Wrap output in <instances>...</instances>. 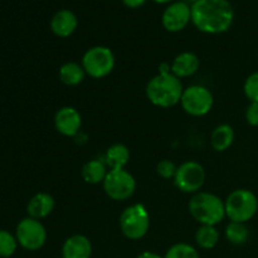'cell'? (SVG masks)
I'll use <instances>...</instances> for the list:
<instances>
[{
	"label": "cell",
	"instance_id": "28",
	"mask_svg": "<svg viewBox=\"0 0 258 258\" xmlns=\"http://www.w3.org/2000/svg\"><path fill=\"white\" fill-rule=\"evenodd\" d=\"M146 0H122L123 4L127 8H131V9H136V8H140L145 4Z\"/></svg>",
	"mask_w": 258,
	"mask_h": 258
},
{
	"label": "cell",
	"instance_id": "20",
	"mask_svg": "<svg viewBox=\"0 0 258 258\" xmlns=\"http://www.w3.org/2000/svg\"><path fill=\"white\" fill-rule=\"evenodd\" d=\"M86 72L82 64L76 62H67L59 68V80L66 86H77L85 80Z\"/></svg>",
	"mask_w": 258,
	"mask_h": 258
},
{
	"label": "cell",
	"instance_id": "19",
	"mask_svg": "<svg viewBox=\"0 0 258 258\" xmlns=\"http://www.w3.org/2000/svg\"><path fill=\"white\" fill-rule=\"evenodd\" d=\"M107 169L103 161L101 160H91L83 165L81 175L83 180L88 184H100L103 183L106 175H107Z\"/></svg>",
	"mask_w": 258,
	"mask_h": 258
},
{
	"label": "cell",
	"instance_id": "22",
	"mask_svg": "<svg viewBox=\"0 0 258 258\" xmlns=\"http://www.w3.org/2000/svg\"><path fill=\"white\" fill-rule=\"evenodd\" d=\"M226 237L232 244L241 246L244 244L249 238V231L246 223L231 222L226 228Z\"/></svg>",
	"mask_w": 258,
	"mask_h": 258
},
{
	"label": "cell",
	"instance_id": "5",
	"mask_svg": "<svg viewBox=\"0 0 258 258\" xmlns=\"http://www.w3.org/2000/svg\"><path fill=\"white\" fill-rule=\"evenodd\" d=\"M150 228V217L143 204L127 207L120 216V229L126 238L138 241L146 236Z\"/></svg>",
	"mask_w": 258,
	"mask_h": 258
},
{
	"label": "cell",
	"instance_id": "3",
	"mask_svg": "<svg viewBox=\"0 0 258 258\" xmlns=\"http://www.w3.org/2000/svg\"><path fill=\"white\" fill-rule=\"evenodd\" d=\"M189 213L202 226H217L226 217V207L216 194L198 191L189 202Z\"/></svg>",
	"mask_w": 258,
	"mask_h": 258
},
{
	"label": "cell",
	"instance_id": "8",
	"mask_svg": "<svg viewBox=\"0 0 258 258\" xmlns=\"http://www.w3.org/2000/svg\"><path fill=\"white\" fill-rule=\"evenodd\" d=\"M214 103L213 95L204 86L194 85L185 88L181 96L180 105L188 115L202 117L212 110Z\"/></svg>",
	"mask_w": 258,
	"mask_h": 258
},
{
	"label": "cell",
	"instance_id": "10",
	"mask_svg": "<svg viewBox=\"0 0 258 258\" xmlns=\"http://www.w3.org/2000/svg\"><path fill=\"white\" fill-rule=\"evenodd\" d=\"M174 183L183 193L196 194L206 183V170L197 161H185L176 169Z\"/></svg>",
	"mask_w": 258,
	"mask_h": 258
},
{
	"label": "cell",
	"instance_id": "13",
	"mask_svg": "<svg viewBox=\"0 0 258 258\" xmlns=\"http://www.w3.org/2000/svg\"><path fill=\"white\" fill-rule=\"evenodd\" d=\"M78 19L72 10L62 9L50 19V30L59 38H67L77 29Z\"/></svg>",
	"mask_w": 258,
	"mask_h": 258
},
{
	"label": "cell",
	"instance_id": "2",
	"mask_svg": "<svg viewBox=\"0 0 258 258\" xmlns=\"http://www.w3.org/2000/svg\"><path fill=\"white\" fill-rule=\"evenodd\" d=\"M146 97L153 105L168 108L178 105L183 96L181 81L173 73L156 75L146 85Z\"/></svg>",
	"mask_w": 258,
	"mask_h": 258
},
{
	"label": "cell",
	"instance_id": "18",
	"mask_svg": "<svg viewBox=\"0 0 258 258\" xmlns=\"http://www.w3.org/2000/svg\"><path fill=\"white\" fill-rule=\"evenodd\" d=\"M105 160L110 170L125 169V165L130 160V150L123 144H113L106 151Z\"/></svg>",
	"mask_w": 258,
	"mask_h": 258
},
{
	"label": "cell",
	"instance_id": "15",
	"mask_svg": "<svg viewBox=\"0 0 258 258\" xmlns=\"http://www.w3.org/2000/svg\"><path fill=\"white\" fill-rule=\"evenodd\" d=\"M199 66H201V60L198 55L191 52H183L174 58L171 63V73L179 80L190 77L198 72Z\"/></svg>",
	"mask_w": 258,
	"mask_h": 258
},
{
	"label": "cell",
	"instance_id": "12",
	"mask_svg": "<svg viewBox=\"0 0 258 258\" xmlns=\"http://www.w3.org/2000/svg\"><path fill=\"white\" fill-rule=\"evenodd\" d=\"M55 130L63 136L72 138L77 135L82 126V117L81 113L75 107L66 106L59 108L54 116Z\"/></svg>",
	"mask_w": 258,
	"mask_h": 258
},
{
	"label": "cell",
	"instance_id": "11",
	"mask_svg": "<svg viewBox=\"0 0 258 258\" xmlns=\"http://www.w3.org/2000/svg\"><path fill=\"white\" fill-rule=\"evenodd\" d=\"M191 22V8L185 2H175L169 5L163 13L161 23L168 32L176 33L183 30Z\"/></svg>",
	"mask_w": 258,
	"mask_h": 258
},
{
	"label": "cell",
	"instance_id": "21",
	"mask_svg": "<svg viewBox=\"0 0 258 258\" xmlns=\"http://www.w3.org/2000/svg\"><path fill=\"white\" fill-rule=\"evenodd\" d=\"M196 241L199 247L204 249H212L218 244L219 232L216 226H202L196 233Z\"/></svg>",
	"mask_w": 258,
	"mask_h": 258
},
{
	"label": "cell",
	"instance_id": "24",
	"mask_svg": "<svg viewBox=\"0 0 258 258\" xmlns=\"http://www.w3.org/2000/svg\"><path fill=\"white\" fill-rule=\"evenodd\" d=\"M17 237L13 236L10 232L0 229V257L8 258L13 256L17 251Z\"/></svg>",
	"mask_w": 258,
	"mask_h": 258
},
{
	"label": "cell",
	"instance_id": "27",
	"mask_svg": "<svg viewBox=\"0 0 258 258\" xmlns=\"http://www.w3.org/2000/svg\"><path fill=\"white\" fill-rule=\"evenodd\" d=\"M246 120L251 126H258V102H251L246 111Z\"/></svg>",
	"mask_w": 258,
	"mask_h": 258
},
{
	"label": "cell",
	"instance_id": "26",
	"mask_svg": "<svg viewBox=\"0 0 258 258\" xmlns=\"http://www.w3.org/2000/svg\"><path fill=\"white\" fill-rule=\"evenodd\" d=\"M176 169H178V166L173 161L164 159V160L159 161L158 165H156V173L163 179H174L176 174Z\"/></svg>",
	"mask_w": 258,
	"mask_h": 258
},
{
	"label": "cell",
	"instance_id": "16",
	"mask_svg": "<svg viewBox=\"0 0 258 258\" xmlns=\"http://www.w3.org/2000/svg\"><path fill=\"white\" fill-rule=\"evenodd\" d=\"M54 209V199L50 194L40 191L29 201L27 206L28 216L34 219H43L49 216Z\"/></svg>",
	"mask_w": 258,
	"mask_h": 258
},
{
	"label": "cell",
	"instance_id": "4",
	"mask_svg": "<svg viewBox=\"0 0 258 258\" xmlns=\"http://www.w3.org/2000/svg\"><path fill=\"white\" fill-rule=\"evenodd\" d=\"M224 207L226 217H228L231 222L247 223L256 216L258 199L256 194L248 189H236L227 197Z\"/></svg>",
	"mask_w": 258,
	"mask_h": 258
},
{
	"label": "cell",
	"instance_id": "14",
	"mask_svg": "<svg viewBox=\"0 0 258 258\" xmlns=\"http://www.w3.org/2000/svg\"><path fill=\"white\" fill-rule=\"evenodd\" d=\"M91 254H92V244L90 239L83 234L71 236L63 244V258H90Z\"/></svg>",
	"mask_w": 258,
	"mask_h": 258
},
{
	"label": "cell",
	"instance_id": "1",
	"mask_svg": "<svg viewBox=\"0 0 258 258\" xmlns=\"http://www.w3.org/2000/svg\"><path fill=\"white\" fill-rule=\"evenodd\" d=\"M190 8L191 23L207 34H221L233 24L234 9L228 0H196Z\"/></svg>",
	"mask_w": 258,
	"mask_h": 258
},
{
	"label": "cell",
	"instance_id": "17",
	"mask_svg": "<svg viewBox=\"0 0 258 258\" xmlns=\"http://www.w3.org/2000/svg\"><path fill=\"white\" fill-rule=\"evenodd\" d=\"M234 141V130L232 126L223 123L217 126L211 135V145L218 153L228 150Z\"/></svg>",
	"mask_w": 258,
	"mask_h": 258
},
{
	"label": "cell",
	"instance_id": "9",
	"mask_svg": "<svg viewBox=\"0 0 258 258\" xmlns=\"http://www.w3.org/2000/svg\"><path fill=\"white\" fill-rule=\"evenodd\" d=\"M15 237L23 248L28 251H38L47 241V231L42 222L28 217L18 223Z\"/></svg>",
	"mask_w": 258,
	"mask_h": 258
},
{
	"label": "cell",
	"instance_id": "6",
	"mask_svg": "<svg viewBox=\"0 0 258 258\" xmlns=\"http://www.w3.org/2000/svg\"><path fill=\"white\" fill-rule=\"evenodd\" d=\"M82 67L86 75L95 80H101L110 75L115 67V54L105 45L90 48L82 57Z\"/></svg>",
	"mask_w": 258,
	"mask_h": 258
},
{
	"label": "cell",
	"instance_id": "29",
	"mask_svg": "<svg viewBox=\"0 0 258 258\" xmlns=\"http://www.w3.org/2000/svg\"><path fill=\"white\" fill-rule=\"evenodd\" d=\"M138 258H163V257H160L158 253H155V252L145 251V252H143V253L139 254Z\"/></svg>",
	"mask_w": 258,
	"mask_h": 258
},
{
	"label": "cell",
	"instance_id": "25",
	"mask_svg": "<svg viewBox=\"0 0 258 258\" xmlns=\"http://www.w3.org/2000/svg\"><path fill=\"white\" fill-rule=\"evenodd\" d=\"M244 95L251 102H258V72L252 73L244 82Z\"/></svg>",
	"mask_w": 258,
	"mask_h": 258
},
{
	"label": "cell",
	"instance_id": "7",
	"mask_svg": "<svg viewBox=\"0 0 258 258\" xmlns=\"http://www.w3.org/2000/svg\"><path fill=\"white\" fill-rule=\"evenodd\" d=\"M103 190L112 201L123 202L130 199L136 190V180L125 169H113L102 183Z\"/></svg>",
	"mask_w": 258,
	"mask_h": 258
},
{
	"label": "cell",
	"instance_id": "23",
	"mask_svg": "<svg viewBox=\"0 0 258 258\" xmlns=\"http://www.w3.org/2000/svg\"><path fill=\"white\" fill-rule=\"evenodd\" d=\"M164 258H199V253L188 243H176L171 246Z\"/></svg>",
	"mask_w": 258,
	"mask_h": 258
},
{
	"label": "cell",
	"instance_id": "30",
	"mask_svg": "<svg viewBox=\"0 0 258 258\" xmlns=\"http://www.w3.org/2000/svg\"><path fill=\"white\" fill-rule=\"evenodd\" d=\"M153 2L158 3V4H166V3H170L173 2V0H153Z\"/></svg>",
	"mask_w": 258,
	"mask_h": 258
}]
</instances>
